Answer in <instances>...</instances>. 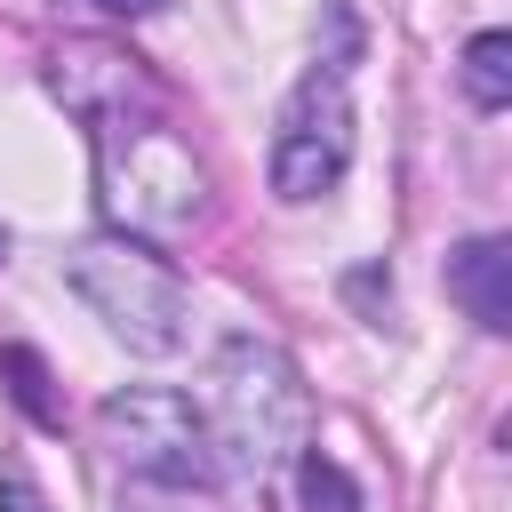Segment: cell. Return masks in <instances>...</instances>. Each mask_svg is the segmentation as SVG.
Here are the masks:
<instances>
[{"label": "cell", "instance_id": "obj_11", "mask_svg": "<svg viewBox=\"0 0 512 512\" xmlns=\"http://www.w3.org/2000/svg\"><path fill=\"white\" fill-rule=\"evenodd\" d=\"M0 512H48V496H40L24 472H8V480H0Z\"/></svg>", "mask_w": 512, "mask_h": 512}, {"label": "cell", "instance_id": "obj_13", "mask_svg": "<svg viewBox=\"0 0 512 512\" xmlns=\"http://www.w3.org/2000/svg\"><path fill=\"white\" fill-rule=\"evenodd\" d=\"M0 256H8V232H0Z\"/></svg>", "mask_w": 512, "mask_h": 512}, {"label": "cell", "instance_id": "obj_5", "mask_svg": "<svg viewBox=\"0 0 512 512\" xmlns=\"http://www.w3.org/2000/svg\"><path fill=\"white\" fill-rule=\"evenodd\" d=\"M96 440H104L128 472H144V480H160V488H208V480H216L208 416H200L184 392H168V384H128V392H112V400L96 408Z\"/></svg>", "mask_w": 512, "mask_h": 512}, {"label": "cell", "instance_id": "obj_2", "mask_svg": "<svg viewBox=\"0 0 512 512\" xmlns=\"http://www.w3.org/2000/svg\"><path fill=\"white\" fill-rule=\"evenodd\" d=\"M64 288L104 320L112 344H128V352H144V360H168V352H184V336H192V296H184L176 264H168L152 240H136V232H96V240H80V248L64 256Z\"/></svg>", "mask_w": 512, "mask_h": 512}, {"label": "cell", "instance_id": "obj_7", "mask_svg": "<svg viewBox=\"0 0 512 512\" xmlns=\"http://www.w3.org/2000/svg\"><path fill=\"white\" fill-rule=\"evenodd\" d=\"M448 296L464 304V320L480 336H512V240L504 232H472L448 248Z\"/></svg>", "mask_w": 512, "mask_h": 512}, {"label": "cell", "instance_id": "obj_8", "mask_svg": "<svg viewBox=\"0 0 512 512\" xmlns=\"http://www.w3.org/2000/svg\"><path fill=\"white\" fill-rule=\"evenodd\" d=\"M0 392H8L40 432H64V392H56V376H48V360H40L32 344H0Z\"/></svg>", "mask_w": 512, "mask_h": 512}, {"label": "cell", "instance_id": "obj_10", "mask_svg": "<svg viewBox=\"0 0 512 512\" xmlns=\"http://www.w3.org/2000/svg\"><path fill=\"white\" fill-rule=\"evenodd\" d=\"M296 488H304V512H360V480L320 448L296 456Z\"/></svg>", "mask_w": 512, "mask_h": 512}, {"label": "cell", "instance_id": "obj_3", "mask_svg": "<svg viewBox=\"0 0 512 512\" xmlns=\"http://www.w3.org/2000/svg\"><path fill=\"white\" fill-rule=\"evenodd\" d=\"M88 136H96V176H104V200H112L120 232L160 240V232H184L208 208V176L184 152V136L168 128V104L128 112V120H96Z\"/></svg>", "mask_w": 512, "mask_h": 512}, {"label": "cell", "instance_id": "obj_4", "mask_svg": "<svg viewBox=\"0 0 512 512\" xmlns=\"http://www.w3.org/2000/svg\"><path fill=\"white\" fill-rule=\"evenodd\" d=\"M352 56H360V32H344L296 80V96L280 104V128H272V192L288 208L336 192L344 168H352Z\"/></svg>", "mask_w": 512, "mask_h": 512}, {"label": "cell", "instance_id": "obj_12", "mask_svg": "<svg viewBox=\"0 0 512 512\" xmlns=\"http://www.w3.org/2000/svg\"><path fill=\"white\" fill-rule=\"evenodd\" d=\"M88 8H104V16H128V24H136V16H152L160 0H88Z\"/></svg>", "mask_w": 512, "mask_h": 512}, {"label": "cell", "instance_id": "obj_1", "mask_svg": "<svg viewBox=\"0 0 512 512\" xmlns=\"http://www.w3.org/2000/svg\"><path fill=\"white\" fill-rule=\"evenodd\" d=\"M304 424H312V392L296 376V360L264 336H232L216 352V408H208V448L216 472H280L304 456Z\"/></svg>", "mask_w": 512, "mask_h": 512}, {"label": "cell", "instance_id": "obj_9", "mask_svg": "<svg viewBox=\"0 0 512 512\" xmlns=\"http://www.w3.org/2000/svg\"><path fill=\"white\" fill-rule=\"evenodd\" d=\"M456 80H464V104L472 112H504L512 104V32H472Z\"/></svg>", "mask_w": 512, "mask_h": 512}, {"label": "cell", "instance_id": "obj_6", "mask_svg": "<svg viewBox=\"0 0 512 512\" xmlns=\"http://www.w3.org/2000/svg\"><path fill=\"white\" fill-rule=\"evenodd\" d=\"M48 88L96 128V120H128V112H160L168 96H160V80L136 64V56H120V48H104V40H64L56 56H48Z\"/></svg>", "mask_w": 512, "mask_h": 512}]
</instances>
